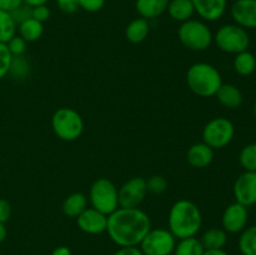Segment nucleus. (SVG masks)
Segmentation results:
<instances>
[{"label": "nucleus", "mask_w": 256, "mask_h": 255, "mask_svg": "<svg viewBox=\"0 0 256 255\" xmlns=\"http://www.w3.org/2000/svg\"><path fill=\"white\" fill-rule=\"evenodd\" d=\"M150 229L149 215L139 208H118L108 216V235L120 248L139 246Z\"/></svg>", "instance_id": "obj_1"}, {"label": "nucleus", "mask_w": 256, "mask_h": 255, "mask_svg": "<svg viewBox=\"0 0 256 255\" xmlns=\"http://www.w3.org/2000/svg\"><path fill=\"white\" fill-rule=\"evenodd\" d=\"M168 224L170 232L176 239L195 236L202 225V212L198 205L190 200H178L170 209Z\"/></svg>", "instance_id": "obj_2"}, {"label": "nucleus", "mask_w": 256, "mask_h": 255, "mask_svg": "<svg viewBox=\"0 0 256 255\" xmlns=\"http://www.w3.org/2000/svg\"><path fill=\"white\" fill-rule=\"evenodd\" d=\"M186 82L189 89L200 98L214 96L222 84L219 70L208 62H195L188 69Z\"/></svg>", "instance_id": "obj_3"}, {"label": "nucleus", "mask_w": 256, "mask_h": 255, "mask_svg": "<svg viewBox=\"0 0 256 255\" xmlns=\"http://www.w3.org/2000/svg\"><path fill=\"white\" fill-rule=\"evenodd\" d=\"M180 42L192 52H204L214 42L210 28L202 20L190 19L182 22L178 30Z\"/></svg>", "instance_id": "obj_4"}, {"label": "nucleus", "mask_w": 256, "mask_h": 255, "mask_svg": "<svg viewBox=\"0 0 256 255\" xmlns=\"http://www.w3.org/2000/svg\"><path fill=\"white\" fill-rule=\"evenodd\" d=\"M52 128L59 139L74 142L82 134L84 120L76 110L72 108H60L52 115Z\"/></svg>", "instance_id": "obj_5"}, {"label": "nucleus", "mask_w": 256, "mask_h": 255, "mask_svg": "<svg viewBox=\"0 0 256 255\" xmlns=\"http://www.w3.org/2000/svg\"><path fill=\"white\" fill-rule=\"evenodd\" d=\"M92 206L109 216L119 208V194L114 182L109 179H98L92 182L89 192Z\"/></svg>", "instance_id": "obj_6"}, {"label": "nucleus", "mask_w": 256, "mask_h": 255, "mask_svg": "<svg viewBox=\"0 0 256 255\" xmlns=\"http://www.w3.org/2000/svg\"><path fill=\"white\" fill-rule=\"evenodd\" d=\"M214 42L222 52L236 55L248 50L250 36L244 28L236 24H226L218 29Z\"/></svg>", "instance_id": "obj_7"}, {"label": "nucleus", "mask_w": 256, "mask_h": 255, "mask_svg": "<svg viewBox=\"0 0 256 255\" xmlns=\"http://www.w3.org/2000/svg\"><path fill=\"white\" fill-rule=\"evenodd\" d=\"M235 126L229 119L218 116L208 122L202 129V142L212 149H222L234 139Z\"/></svg>", "instance_id": "obj_8"}, {"label": "nucleus", "mask_w": 256, "mask_h": 255, "mask_svg": "<svg viewBox=\"0 0 256 255\" xmlns=\"http://www.w3.org/2000/svg\"><path fill=\"white\" fill-rule=\"evenodd\" d=\"M176 245V238L169 229H150L140 242V250L144 255H172Z\"/></svg>", "instance_id": "obj_9"}, {"label": "nucleus", "mask_w": 256, "mask_h": 255, "mask_svg": "<svg viewBox=\"0 0 256 255\" xmlns=\"http://www.w3.org/2000/svg\"><path fill=\"white\" fill-rule=\"evenodd\" d=\"M146 192V180L142 176L132 178L118 190L119 208H138L145 199Z\"/></svg>", "instance_id": "obj_10"}, {"label": "nucleus", "mask_w": 256, "mask_h": 255, "mask_svg": "<svg viewBox=\"0 0 256 255\" xmlns=\"http://www.w3.org/2000/svg\"><path fill=\"white\" fill-rule=\"evenodd\" d=\"M235 200L244 206L256 204V172H244L235 180L234 188Z\"/></svg>", "instance_id": "obj_11"}, {"label": "nucleus", "mask_w": 256, "mask_h": 255, "mask_svg": "<svg viewBox=\"0 0 256 255\" xmlns=\"http://www.w3.org/2000/svg\"><path fill=\"white\" fill-rule=\"evenodd\" d=\"M248 218H249L248 208L238 202H232L222 212V229L230 234L242 232L246 228Z\"/></svg>", "instance_id": "obj_12"}, {"label": "nucleus", "mask_w": 256, "mask_h": 255, "mask_svg": "<svg viewBox=\"0 0 256 255\" xmlns=\"http://www.w3.org/2000/svg\"><path fill=\"white\" fill-rule=\"evenodd\" d=\"M76 222L82 232L90 235H99L106 232L108 215L98 212L94 208H86L76 218Z\"/></svg>", "instance_id": "obj_13"}, {"label": "nucleus", "mask_w": 256, "mask_h": 255, "mask_svg": "<svg viewBox=\"0 0 256 255\" xmlns=\"http://www.w3.org/2000/svg\"><path fill=\"white\" fill-rule=\"evenodd\" d=\"M230 12L236 25L256 29V0H235Z\"/></svg>", "instance_id": "obj_14"}, {"label": "nucleus", "mask_w": 256, "mask_h": 255, "mask_svg": "<svg viewBox=\"0 0 256 255\" xmlns=\"http://www.w3.org/2000/svg\"><path fill=\"white\" fill-rule=\"evenodd\" d=\"M195 12L205 22H216L225 14L228 0H192Z\"/></svg>", "instance_id": "obj_15"}, {"label": "nucleus", "mask_w": 256, "mask_h": 255, "mask_svg": "<svg viewBox=\"0 0 256 255\" xmlns=\"http://www.w3.org/2000/svg\"><path fill=\"white\" fill-rule=\"evenodd\" d=\"M186 160L192 168H198V169L206 168L214 160V149L205 142H196L188 150Z\"/></svg>", "instance_id": "obj_16"}, {"label": "nucleus", "mask_w": 256, "mask_h": 255, "mask_svg": "<svg viewBox=\"0 0 256 255\" xmlns=\"http://www.w3.org/2000/svg\"><path fill=\"white\" fill-rule=\"evenodd\" d=\"M170 0H136L135 9L140 18L150 20L164 14Z\"/></svg>", "instance_id": "obj_17"}, {"label": "nucleus", "mask_w": 256, "mask_h": 255, "mask_svg": "<svg viewBox=\"0 0 256 255\" xmlns=\"http://www.w3.org/2000/svg\"><path fill=\"white\" fill-rule=\"evenodd\" d=\"M215 96L219 102L228 109H236L244 102V95L242 90L232 84H222Z\"/></svg>", "instance_id": "obj_18"}, {"label": "nucleus", "mask_w": 256, "mask_h": 255, "mask_svg": "<svg viewBox=\"0 0 256 255\" xmlns=\"http://www.w3.org/2000/svg\"><path fill=\"white\" fill-rule=\"evenodd\" d=\"M166 12L172 20L184 22L192 19L195 9L192 0H170Z\"/></svg>", "instance_id": "obj_19"}, {"label": "nucleus", "mask_w": 256, "mask_h": 255, "mask_svg": "<svg viewBox=\"0 0 256 255\" xmlns=\"http://www.w3.org/2000/svg\"><path fill=\"white\" fill-rule=\"evenodd\" d=\"M149 32V20L144 19V18H136L128 24L126 29H125V36L132 44H139L146 39Z\"/></svg>", "instance_id": "obj_20"}, {"label": "nucleus", "mask_w": 256, "mask_h": 255, "mask_svg": "<svg viewBox=\"0 0 256 255\" xmlns=\"http://www.w3.org/2000/svg\"><path fill=\"white\" fill-rule=\"evenodd\" d=\"M200 242L205 250L224 249L228 242V232L220 228H212L202 234Z\"/></svg>", "instance_id": "obj_21"}, {"label": "nucleus", "mask_w": 256, "mask_h": 255, "mask_svg": "<svg viewBox=\"0 0 256 255\" xmlns=\"http://www.w3.org/2000/svg\"><path fill=\"white\" fill-rule=\"evenodd\" d=\"M88 199L82 192H72L62 202V212L69 218H78L86 209Z\"/></svg>", "instance_id": "obj_22"}, {"label": "nucleus", "mask_w": 256, "mask_h": 255, "mask_svg": "<svg viewBox=\"0 0 256 255\" xmlns=\"http://www.w3.org/2000/svg\"><path fill=\"white\" fill-rule=\"evenodd\" d=\"M18 30H19V35L25 42H32L42 38V32H44V25L42 22L35 20L34 18H29L22 24L18 25Z\"/></svg>", "instance_id": "obj_23"}, {"label": "nucleus", "mask_w": 256, "mask_h": 255, "mask_svg": "<svg viewBox=\"0 0 256 255\" xmlns=\"http://www.w3.org/2000/svg\"><path fill=\"white\" fill-rule=\"evenodd\" d=\"M234 69L242 76H249L256 70V58L249 50L239 52L234 58Z\"/></svg>", "instance_id": "obj_24"}, {"label": "nucleus", "mask_w": 256, "mask_h": 255, "mask_svg": "<svg viewBox=\"0 0 256 255\" xmlns=\"http://www.w3.org/2000/svg\"><path fill=\"white\" fill-rule=\"evenodd\" d=\"M204 246L198 238H185L176 242L172 255H204Z\"/></svg>", "instance_id": "obj_25"}, {"label": "nucleus", "mask_w": 256, "mask_h": 255, "mask_svg": "<svg viewBox=\"0 0 256 255\" xmlns=\"http://www.w3.org/2000/svg\"><path fill=\"white\" fill-rule=\"evenodd\" d=\"M238 245L242 255H256V225L245 228L240 232Z\"/></svg>", "instance_id": "obj_26"}, {"label": "nucleus", "mask_w": 256, "mask_h": 255, "mask_svg": "<svg viewBox=\"0 0 256 255\" xmlns=\"http://www.w3.org/2000/svg\"><path fill=\"white\" fill-rule=\"evenodd\" d=\"M18 25L15 24L12 14L0 10V42L6 44L12 36H15Z\"/></svg>", "instance_id": "obj_27"}, {"label": "nucleus", "mask_w": 256, "mask_h": 255, "mask_svg": "<svg viewBox=\"0 0 256 255\" xmlns=\"http://www.w3.org/2000/svg\"><path fill=\"white\" fill-rule=\"evenodd\" d=\"M239 162L245 172H256V142L242 148L239 154Z\"/></svg>", "instance_id": "obj_28"}, {"label": "nucleus", "mask_w": 256, "mask_h": 255, "mask_svg": "<svg viewBox=\"0 0 256 255\" xmlns=\"http://www.w3.org/2000/svg\"><path fill=\"white\" fill-rule=\"evenodd\" d=\"M30 66L28 60L25 59L24 55L20 56H12V65H10L9 74H12L15 79H24L29 75Z\"/></svg>", "instance_id": "obj_29"}, {"label": "nucleus", "mask_w": 256, "mask_h": 255, "mask_svg": "<svg viewBox=\"0 0 256 255\" xmlns=\"http://www.w3.org/2000/svg\"><path fill=\"white\" fill-rule=\"evenodd\" d=\"M12 60V55L10 54L8 45L5 42H0V80L9 74Z\"/></svg>", "instance_id": "obj_30"}, {"label": "nucleus", "mask_w": 256, "mask_h": 255, "mask_svg": "<svg viewBox=\"0 0 256 255\" xmlns=\"http://www.w3.org/2000/svg\"><path fill=\"white\" fill-rule=\"evenodd\" d=\"M168 182L162 175H152L146 180V189L148 192L152 194H162L166 190Z\"/></svg>", "instance_id": "obj_31"}, {"label": "nucleus", "mask_w": 256, "mask_h": 255, "mask_svg": "<svg viewBox=\"0 0 256 255\" xmlns=\"http://www.w3.org/2000/svg\"><path fill=\"white\" fill-rule=\"evenodd\" d=\"M26 44L28 42L22 39L20 35H15L12 36L9 42H6L8 49H9L10 54L12 56H20V55H24L26 52Z\"/></svg>", "instance_id": "obj_32"}, {"label": "nucleus", "mask_w": 256, "mask_h": 255, "mask_svg": "<svg viewBox=\"0 0 256 255\" xmlns=\"http://www.w3.org/2000/svg\"><path fill=\"white\" fill-rule=\"evenodd\" d=\"M10 14H12V19H14L15 24L19 25L22 22L29 19V18H32V8L28 6L26 4H22L18 9H15L14 12H10Z\"/></svg>", "instance_id": "obj_33"}, {"label": "nucleus", "mask_w": 256, "mask_h": 255, "mask_svg": "<svg viewBox=\"0 0 256 255\" xmlns=\"http://www.w3.org/2000/svg\"><path fill=\"white\" fill-rule=\"evenodd\" d=\"M106 0H79V8L88 12H98L104 8Z\"/></svg>", "instance_id": "obj_34"}, {"label": "nucleus", "mask_w": 256, "mask_h": 255, "mask_svg": "<svg viewBox=\"0 0 256 255\" xmlns=\"http://www.w3.org/2000/svg\"><path fill=\"white\" fill-rule=\"evenodd\" d=\"M56 4L64 14H74L80 9L79 0H56Z\"/></svg>", "instance_id": "obj_35"}, {"label": "nucleus", "mask_w": 256, "mask_h": 255, "mask_svg": "<svg viewBox=\"0 0 256 255\" xmlns=\"http://www.w3.org/2000/svg\"><path fill=\"white\" fill-rule=\"evenodd\" d=\"M50 9L48 8V5H39V6L32 8V18H34L35 20L40 22H44L46 20H49L50 18Z\"/></svg>", "instance_id": "obj_36"}, {"label": "nucleus", "mask_w": 256, "mask_h": 255, "mask_svg": "<svg viewBox=\"0 0 256 255\" xmlns=\"http://www.w3.org/2000/svg\"><path fill=\"white\" fill-rule=\"evenodd\" d=\"M10 215H12L10 202L5 199H0V222L5 224L10 219Z\"/></svg>", "instance_id": "obj_37"}, {"label": "nucleus", "mask_w": 256, "mask_h": 255, "mask_svg": "<svg viewBox=\"0 0 256 255\" xmlns=\"http://www.w3.org/2000/svg\"><path fill=\"white\" fill-rule=\"evenodd\" d=\"M22 4H24L22 0H0V10L12 12Z\"/></svg>", "instance_id": "obj_38"}, {"label": "nucleus", "mask_w": 256, "mask_h": 255, "mask_svg": "<svg viewBox=\"0 0 256 255\" xmlns=\"http://www.w3.org/2000/svg\"><path fill=\"white\" fill-rule=\"evenodd\" d=\"M112 255H144L138 246H122L118 249Z\"/></svg>", "instance_id": "obj_39"}, {"label": "nucleus", "mask_w": 256, "mask_h": 255, "mask_svg": "<svg viewBox=\"0 0 256 255\" xmlns=\"http://www.w3.org/2000/svg\"><path fill=\"white\" fill-rule=\"evenodd\" d=\"M52 255H72V250L68 246H58L52 250Z\"/></svg>", "instance_id": "obj_40"}, {"label": "nucleus", "mask_w": 256, "mask_h": 255, "mask_svg": "<svg viewBox=\"0 0 256 255\" xmlns=\"http://www.w3.org/2000/svg\"><path fill=\"white\" fill-rule=\"evenodd\" d=\"M48 2H49V0H22V2L30 8L39 6V5H46Z\"/></svg>", "instance_id": "obj_41"}, {"label": "nucleus", "mask_w": 256, "mask_h": 255, "mask_svg": "<svg viewBox=\"0 0 256 255\" xmlns=\"http://www.w3.org/2000/svg\"><path fill=\"white\" fill-rule=\"evenodd\" d=\"M204 255H229L224 249H218V250H205Z\"/></svg>", "instance_id": "obj_42"}, {"label": "nucleus", "mask_w": 256, "mask_h": 255, "mask_svg": "<svg viewBox=\"0 0 256 255\" xmlns=\"http://www.w3.org/2000/svg\"><path fill=\"white\" fill-rule=\"evenodd\" d=\"M6 235H8V230L5 228V224L0 222V244L6 239Z\"/></svg>", "instance_id": "obj_43"}, {"label": "nucleus", "mask_w": 256, "mask_h": 255, "mask_svg": "<svg viewBox=\"0 0 256 255\" xmlns=\"http://www.w3.org/2000/svg\"><path fill=\"white\" fill-rule=\"evenodd\" d=\"M254 115H255V118H256V100H255V104H254Z\"/></svg>", "instance_id": "obj_44"}]
</instances>
